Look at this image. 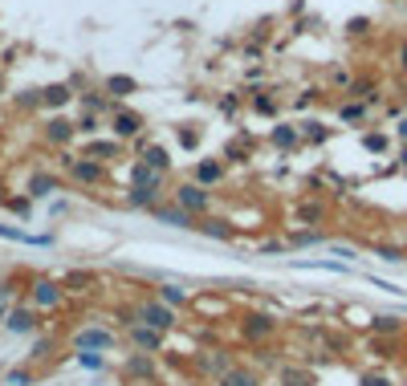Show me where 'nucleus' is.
Returning <instances> with one entry per match:
<instances>
[{
    "label": "nucleus",
    "instance_id": "obj_32",
    "mask_svg": "<svg viewBox=\"0 0 407 386\" xmlns=\"http://www.w3.org/2000/svg\"><path fill=\"white\" fill-rule=\"evenodd\" d=\"M94 272H86V268H74V272H65L61 277V285H65V293H90L94 289Z\"/></svg>",
    "mask_w": 407,
    "mask_h": 386
},
{
    "label": "nucleus",
    "instance_id": "obj_15",
    "mask_svg": "<svg viewBox=\"0 0 407 386\" xmlns=\"http://www.w3.org/2000/svg\"><path fill=\"white\" fill-rule=\"evenodd\" d=\"M41 134H45L49 147H70V142L78 138V127H74V122H70L65 114H53V118L45 122V130H41Z\"/></svg>",
    "mask_w": 407,
    "mask_h": 386
},
{
    "label": "nucleus",
    "instance_id": "obj_7",
    "mask_svg": "<svg viewBox=\"0 0 407 386\" xmlns=\"http://www.w3.org/2000/svg\"><path fill=\"white\" fill-rule=\"evenodd\" d=\"M70 342H74V354H106V350H114L118 334L106 325H82V330H74Z\"/></svg>",
    "mask_w": 407,
    "mask_h": 386
},
{
    "label": "nucleus",
    "instance_id": "obj_39",
    "mask_svg": "<svg viewBox=\"0 0 407 386\" xmlns=\"http://www.w3.org/2000/svg\"><path fill=\"white\" fill-rule=\"evenodd\" d=\"M314 244H322V232H317V228H310V232H293V236L285 240V253H289V248H314Z\"/></svg>",
    "mask_w": 407,
    "mask_h": 386
},
{
    "label": "nucleus",
    "instance_id": "obj_43",
    "mask_svg": "<svg viewBox=\"0 0 407 386\" xmlns=\"http://www.w3.org/2000/svg\"><path fill=\"white\" fill-rule=\"evenodd\" d=\"M17 110H41V89H21L17 94Z\"/></svg>",
    "mask_w": 407,
    "mask_h": 386
},
{
    "label": "nucleus",
    "instance_id": "obj_5",
    "mask_svg": "<svg viewBox=\"0 0 407 386\" xmlns=\"http://www.w3.org/2000/svg\"><path fill=\"white\" fill-rule=\"evenodd\" d=\"M138 325H151L159 334H171V330H180V309L163 305L159 297H143L138 301Z\"/></svg>",
    "mask_w": 407,
    "mask_h": 386
},
{
    "label": "nucleus",
    "instance_id": "obj_11",
    "mask_svg": "<svg viewBox=\"0 0 407 386\" xmlns=\"http://www.w3.org/2000/svg\"><path fill=\"white\" fill-rule=\"evenodd\" d=\"M228 175V163L220 155H204V159H196V167H191V183H200V187H220Z\"/></svg>",
    "mask_w": 407,
    "mask_h": 386
},
{
    "label": "nucleus",
    "instance_id": "obj_31",
    "mask_svg": "<svg viewBox=\"0 0 407 386\" xmlns=\"http://www.w3.org/2000/svg\"><path fill=\"white\" fill-rule=\"evenodd\" d=\"M326 215H330V208H326L322 200H302V208H298V224L317 228V224H326Z\"/></svg>",
    "mask_w": 407,
    "mask_h": 386
},
{
    "label": "nucleus",
    "instance_id": "obj_51",
    "mask_svg": "<svg viewBox=\"0 0 407 386\" xmlns=\"http://www.w3.org/2000/svg\"><path fill=\"white\" fill-rule=\"evenodd\" d=\"M395 134H399V138H404V142H407V114H404V118H399V122H395Z\"/></svg>",
    "mask_w": 407,
    "mask_h": 386
},
{
    "label": "nucleus",
    "instance_id": "obj_13",
    "mask_svg": "<svg viewBox=\"0 0 407 386\" xmlns=\"http://www.w3.org/2000/svg\"><path fill=\"white\" fill-rule=\"evenodd\" d=\"M127 342L135 345L138 354H163V350H167V334H159V330H151V325H131V330H127Z\"/></svg>",
    "mask_w": 407,
    "mask_h": 386
},
{
    "label": "nucleus",
    "instance_id": "obj_53",
    "mask_svg": "<svg viewBox=\"0 0 407 386\" xmlns=\"http://www.w3.org/2000/svg\"><path fill=\"white\" fill-rule=\"evenodd\" d=\"M4 317H8V305L0 301V330H4Z\"/></svg>",
    "mask_w": 407,
    "mask_h": 386
},
{
    "label": "nucleus",
    "instance_id": "obj_16",
    "mask_svg": "<svg viewBox=\"0 0 407 386\" xmlns=\"http://www.w3.org/2000/svg\"><path fill=\"white\" fill-rule=\"evenodd\" d=\"M78 94L70 82H53V86H41V110H53V114H61L70 102H74Z\"/></svg>",
    "mask_w": 407,
    "mask_h": 386
},
{
    "label": "nucleus",
    "instance_id": "obj_28",
    "mask_svg": "<svg viewBox=\"0 0 407 386\" xmlns=\"http://www.w3.org/2000/svg\"><path fill=\"white\" fill-rule=\"evenodd\" d=\"M102 89H106V94H110L114 102H123V98H131V94L138 89V82L131 78V74H110V78L102 82Z\"/></svg>",
    "mask_w": 407,
    "mask_h": 386
},
{
    "label": "nucleus",
    "instance_id": "obj_2",
    "mask_svg": "<svg viewBox=\"0 0 407 386\" xmlns=\"http://www.w3.org/2000/svg\"><path fill=\"white\" fill-rule=\"evenodd\" d=\"M171 204H176V208H183L191 219H204V215L216 212V200H212V191H208V187H200V183H191V179H183L180 187L171 191Z\"/></svg>",
    "mask_w": 407,
    "mask_h": 386
},
{
    "label": "nucleus",
    "instance_id": "obj_8",
    "mask_svg": "<svg viewBox=\"0 0 407 386\" xmlns=\"http://www.w3.org/2000/svg\"><path fill=\"white\" fill-rule=\"evenodd\" d=\"M236 362H232V354L228 350H200V354H191V370L204 378V383H216L225 370H232Z\"/></svg>",
    "mask_w": 407,
    "mask_h": 386
},
{
    "label": "nucleus",
    "instance_id": "obj_45",
    "mask_svg": "<svg viewBox=\"0 0 407 386\" xmlns=\"http://www.w3.org/2000/svg\"><path fill=\"white\" fill-rule=\"evenodd\" d=\"M33 383H37V374H33V370H25V366L8 370V378H4V386H33Z\"/></svg>",
    "mask_w": 407,
    "mask_h": 386
},
{
    "label": "nucleus",
    "instance_id": "obj_19",
    "mask_svg": "<svg viewBox=\"0 0 407 386\" xmlns=\"http://www.w3.org/2000/svg\"><path fill=\"white\" fill-rule=\"evenodd\" d=\"M25 191H29V200H49L53 191H61V179L53 171H33L29 183H25Z\"/></svg>",
    "mask_w": 407,
    "mask_h": 386
},
{
    "label": "nucleus",
    "instance_id": "obj_24",
    "mask_svg": "<svg viewBox=\"0 0 407 386\" xmlns=\"http://www.w3.org/2000/svg\"><path fill=\"white\" fill-rule=\"evenodd\" d=\"M187 309H191V313H200V317H220V313H228V301L216 297V293H200V297H191Z\"/></svg>",
    "mask_w": 407,
    "mask_h": 386
},
{
    "label": "nucleus",
    "instance_id": "obj_37",
    "mask_svg": "<svg viewBox=\"0 0 407 386\" xmlns=\"http://www.w3.org/2000/svg\"><path fill=\"white\" fill-rule=\"evenodd\" d=\"M281 386H314V374L302 366H281Z\"/></svg>",
    "mask_w": 407,
    "mask_h": 386
},
{
    "label": "nucleus",
    "instance_id": "obj_38",
    "mask_svg": "<svg viewBox=\"0 0 407 386\" xmlns=\"http://www.w3.org/2000/svg\"><path fill=\"white\" fill-rule=\"evenodd\" d=\"M0 204H4L12 215H21V219L33 215V200H29V195H0Z\"/></svg>",
    "mask_w": 407,
    "mask_h": 386
},
{
    "label": "nucleus",
    "instance_id": "obj_49",
    "mask_svg": "<svg viewBox=\"0 0 407 386\" xmlns=\"http://www.w3.org/2000/svg\"><path fill=\"white\" fill-rule=\"evenodd\" d=\"M346 33H351V37H366V33H371V21H366V17H355V21H346Z\"/></svg>",
    "mask_w": 407,
    "mask_h": 386
},
{
    "label": "nucleus",
    "instance_id": "obj_10",
    "mask_svg": "<svg viewBox=\"0 0 407 386\" xmlns=\"http://www.w3.org/2000/svg\"><path fill=\"white\" fill-rule=\"evenodd\" d=\"M143 130H147V118H143L138 110H131V106L118 102V110L110 114V134H114L118 142H131V138H138Z\"/></svg>",
    "mask_w": 407,
    "mask_h": 386
},
{
    "label": "nucleus",
    "instance_id": "obj_3",
    "mask_svg": "<svg viewBox=\"0 0 407 386\" xmlns=\"http://www.w3.org/2000/svg\"><path fill=\"white\" fill-rule=\"evenodd\" d=\"M61 171L70 175L78 187H102L106 183V163L86 159V155H74V151H61Z\"/></svg>",
    "mask_w": 407,
    "mask_h": 386
},
{
    "label": "nucleus",
    "instance_id": "obj_25",
    "mask_svg": "<svg viewBox=\"0 0 407 386\" xmlns=\"http://www.w3.org/2000/svg\"><path fill=\"white\" fill-rule=\"evenodd\" d=\"M371 334H375V338H399V334H404V317H395V313H375V317H371Z\"/></svg>",
    "mask_w": 407,
    "mask_h": 386
},
{
    "label": "nucleus",
    "instance_id": "obj_6",
    "mask_svg": "<svg viewBox=\"0 0 407 386\" xmlns=\"http://www.w3.org/2000/svg\"><path fill=\"white\" fill-rule=\"evenodd\" d=\"M118 378L123 383H143L151 386L155 378H159V354H127L123 362H118Z\"/></svg>",
    "mask_w": 407,
    "mask_h": 386
},
{
    "label": "nucleus",
    "instance_id": "obj_34",
    "mask_svg": "<svg viewBox=\"0 0 407 386\" xmlns=\"http://www.w3.org/2000/svg\"><path fill=\"white\" fill-rule=\"evenodd\" d=\"M298 130H302V142H326L330 138V127L326 122H317V118H306V122H298Z\"/></svg>",
    "mask_w": 407,
    "mask_h": 386
},
{
    "label": "nucleus",
    "instance_id": "obj_18",
    "mask_svg": "<svg viewBox=\"0 0 407 386\" xmlns=\"http://www.w3.org/2000/svg\"><path fill=\"white\" fill-rule=\"evenodd\" d=\"M212 386H265V378H261V370H253V366H232V370H225L220 378Z\"/></svg>",
    "mask_w": 407,
    "mask_h": 386
},
{
    "label": "nucleus",
    "instance_id": "obj_52",
    "mask_svg": "<svg viewBox=\"0 0 407 386\" xmlns=\"http://www.w3.org/2000/svg\"><path fill=\"white\" fill-rule=\"evenodd\" d=\"M399 69H404V74H407V41L399 45Z\"/></svg>",
    "mask_w": 407,
    "mask_h": 386
},
{
    "label": "nucleus",
    "instance_id": "obj_46",
    "mask_svg": "<svg viewBox=\"0 0 407 386\" xmlns=\"http://www.w3.org/2000/svg\"><path fill=\"white\" fill-rule=\"evenodd\" d=\"M74 127H78V134H86V138H94V134H98V114H90V110H86V114H82V118H78Z\"/></svg>",
    "mask_w": 407,
    "mask_h": 386
},
{
    "label": "nucleus",
    "instance_id": "obj_47",
    "mask_svg": "<svg viewBox=\"0 0 407 386\" xmlns=\"http://www.w3.org/2000/svg\"><path fill=\"white\" fill-rule=\"evenodd\" d=\"M78 366L82 370H106V358L102 354H78Z\"/></svg>",
    "mask_w": 407,
    "mask_h": 386
},
{
    "label": "nucleus",
    "instance_id": "obj_35",
    "mask_svg": "<svg viewBox=\"0 0 407 386\" xmlns=\"http://www.w3.org/2000/svg\"><path fill=\"white\" fill-rule=\"evenodd\" d=\"M176 138H180L183 151H200V142H204V134H200V127H196V122H183V127H176Z\"/></svg>",
    "mask_w": 407,
    "mask_h": 386
},
{
    "label": "nucleus",
    "instance_id": "obj_48",
    "mask_svg": "<svg viewBox=\"0 0 407 386\" xmlns=\"http://www.w3.org/2000/svg\"><path fill=\"white\" fill-rule=\"evenodd\" d=\"M33 362H45V358H53V338H41V342L33 345V354H29Z\"/></svg>",
    "mask_w": 407,
    "mask_h": 386
},
{
    "label": "nucleus",
    "instance_id": "obj_33",
    "mask_svg": "<svg viewBox=\"0 0 407 386\" xmlns=\"http://www.w3.org/2000/svg\"><path fill=\"white\" fill-rule=\"evenodd\" d=\"M0 236H4V240H17V244H37V248H49V244H53V236H29L25 228H8V224H0Z\"/></svg>",
    "mask_w": 407,
    "mask_h": 386
},
{
    "label": "nucleus",
    "instance_id": "obj_30",
    "mask_svg": "<svg viewBox=\"0 0 407 386\" xmlns=\"http://www.w3.org/2000/svg\"><path fill=\"white\" fill-rule=\"evenodd\" d=\"M138 163H147V167H155V171L167 175V171H171V151H167L163 142H151V147L138 155Z\"/></svg>",
    "mask_w": 407,
    "mask_h": 386
},
{
    "label": "nucleus",
    "instance_id": "obj_22",
    "mask_svg": "<svg viewBox=\"0 0 407 386\" xmlns=\"http://www.w3.org/2000/svg\"><path fill=\"white\" fill-rule=\"evenodd\" d=\"M269 142L277 151H298L302 147V130H298V122H277L269 130Z\"/></svg>",
    "mask_w": 407,
    "mask_h": 386
},
{
    "label": "nucleus",
    "instance_id": "obj_4",
    "mask_svg": "<svg viewBox=\"0 0 407 386\" xmlns=\"http://www.w3.org/2000/svg\"><path fill=\"white\" fill-rule=\"evenodd\" d=\"M25 301H29L33 309H41V313H53V309L65 305V285H61L57 277H33L29 289H25Z\"/></svg>",
    "mask_w": 407,
    "mask_h": 386
},
{
    "label": "nucleus",
    "instance_id": "obj_17",
    "mask_svg": "<svg viewBox=\"0 0 407 386\" xmlns=\"http://www.w3.org/2000/svg\"><path fill=\"white\" fill-rule=\"evenodd\" d=\"M151 219L163 224V228H187V232L196 228V219L183 212V208H176V204H155V208H151Z\"/></svg>",
    "mask_w": 407,
    "mask_h": 386
},
{
    "label": "nucleus",
    "instance_id": "obj_44",
    "mask_svg": "<svg viewBox=\"0 0 407 386\" xmlns=\"http://www.w3.org/2000/svg\"><path fill=\"white\" fill-rule=\"evenodd\" d=\"M240 98H244V94H225V98L216 102V110H220L225 118H236V114H240Z\"/></svg>",
    "mask_w": 407,
    "mask_h": 386
},
{
    "label": "nucleus",
    "instance_id": "obj_21",
    "mask_svg": "<svg viewBox=\"0 0 407 386\" xmlns=\"http://www.w3.org/2000/svg\"><path fill=\"white\" fill-rule=\"evenodd\" d=\"M155 297L163 301V305H171V309H183V305H191V289H183V285H176V281H159L155 285Z\"/></svg>",
    "mask_w": 407,
    "mask_h": 386
},
{
    "label": "nucleus",
    "instance_id": "obj_12",
    "mask_svg": "<svg viewBox=\"0 0 407 386\" xmlns=\"http://www.w3.org/2000/svg\"><path fill=\"white\" fill-rule=\"evenodd\" d=\"M82 155L86 159H98V163H118V159H127V142H118V138H86V147H82Z\"/></svg>",
    "mask_w": 407,
    "mask_h": 386
},
{
    "label": "nucleus",
    "instance_id": "obj_29",
    "mask_svg": "<svg viewBox=\"0 0 407 386\" xmlns=\"http://www.w3.org/2000/svg\"><path fill=\"white\" fill-rule=\"evenodd\" d=\"M249 110H253L257 118H277L281 102H277L273 94H265V89H253V94H249Z\"/></svg>",
    "mask_w": 407,
    "mask_h": 386
},
{
    "label": "nucleus",
    "instance_id": "obj_26",
    "mask_svg": "<svg viewBox=\"0 0 407 386\" xmlns=\"http://www.w3.org/2000/svg\"><path fill=\"white\" fill-rule=\"evenodd\" d=\"M78 98H82V106H86L90 114H114V110H118V102H114L106 89H102V94H98V89H82Z\"/></svg>",
    "mask_w": 407,
    "mask_h": 386
},
{
    "label": "nucleus",
    "instance_id": "obj_56",
    "mask_svg": "<svg viewBox=\"0 0 407 386\" xmlns=\"http://www.w3.org/2000/svg\"><path fill=\"white\" fill-rule=\"evenodd\" d=\"M123 386H143V383H123Z\"/></svg>",
    "mask_w": 407,
    "mask_h": 386
},
{
    "label": "nucleus",
    "instance_id": "obj_36",
    "mask_svg": "<svg viewBox=\"0 0 407 386\" xmlns=\"http://www.w3.org/2000/svg\"><path fill=\"white\" fill-rule=\"evenodd\" d=\"M387 147H391V138H387L383 130H366V134H362V151H366V155H387Z\"/></svg>",
    "mask_w": 407,
    "mask_h": 386
},
{
    "label": "nucleus",
    "instance_id": "obj_1",
    "mask_svg": "<svg viewBox=\"0 0 407 386\" xmlns=\"http://www.w3.org/2000/svg\"><path fill=\"white\" fill-rule=\"evenodd\" d=\"M281 334V317L269 309H244L236 317V338L244 345H269Z\"/></svg>",
    "mask_w": 407,
    "mask_h": 386
},
{
    "label": "nucleus",
    "instance_id": "obj_41",
    "mask_svg": "<svg viewBox=\"0 0 407 386\" xmlns=\"http://www.w3.org/2000/svg\"><path fill=\"white\" fill-rule=\"evenodd\" d=\"M375 257L387 260V264H399V260H407V248H399V244H379V248H375Z\"/></svg>",
    "mask_w": 407,
    "mask_h": 386
},
{
    "label": "nucleus",
    "instance_id": "obj_20",
    "mask_svg": "<svg viewBox=\"0 0 407 386\" xmlns=\"http://www.w3.org/2000/svg\"><path fill=\"white\" fill-rule=\"evenodd\" d=\"M196 232L200 236H208V240H232V219H225V215H204V219H196Z\"/></svg>",
    "mask_w": 407,
    "mask_h": 386
},
{
    "label": "nucleus",
    "instance_id": "obj_23",
    "mask_svg": "<svg viewBox=\"0 0 407 386\" xmlns=\"http://www.w3.org/2000/svg\"><path fill=\"white\" fill-rule=\"evenodd\" d=\"M253 147H257V142H253V134H249V130H240L232 142H225V159H228V163H249V159H253Z\"/></svg>",
    "mask_w": 407,
    "mask_h": 386
},
{
    "label": "nucleus",
    "instance_id": "obj_40",
    "mask_svg": "<svg viewBox=\"0 0 407 386\" xmlns=\"http://www.w3.org/2000/svg\"><path fill=\"white\" fill-rule=\"evenodd\" d=\"M338 118L342 122H366V102H359V98L355 102H342L338 106Z\"/></svg>",
    "mask_w": 407,
    "mask_h": 386
},
{
    "label": "nucleus",
    "instance_id": "obj_54",
    "mask_svg": "<svg viewBox=\"0 0 407 386\" xmlns=\"http://www.w3.org/2000/svg\"><path fill=\"white\" fill-rule=\"evenodd\" d=\"M399 163H404V167H407V142H404V147H399Z\"/></svg>",
    "mask_w": 407,
    "mask_h": 386
},
{
    "label": "nucleus",
    "instance_id": "obj_9",
    "mask_svg": "<svg viewBox=\"0 0 407 386\" xmlns=\"http://www.w3.org/2000/svg\"><path fill=\"white\" fill-rule=\"evenodd\" d=\"M4 330H8V334H17V338L37 334V330H41V309H33L29 301H17V305L8 309V317H4Z\"/></svg>",
    "mask_w": 407,
    "mask_h": 386
},
{
    "label": "nucleus",
    "instance_id": "obj_50",
    "mask_svg": "<svg viewBox=\"0 0 407 386\" xmlns=\"http://www.w3.org/2000/svg\"><path fill=\"white\" fill-rule=\"evenodd\" d=\"M330 253H334V257H342V260H355V257H359V253H355V248H346V244H334Z\"/></svg>",
    "mask_w": 407,
    "mask_h": 386
},
{
    "label": "nucleus",
    "instance_id": "obj_55",
    "mask_svg": "<svg viewBox=\"0 0 407 386\" xmlns=\"http://www.w3.org/2000/svg\"><path fill=\"white\" fill-rule=\"evenodd\" d=\"M4 89H8V82H4V74H0V98H4Z\"/></svg>",
    "mask_w": 407,
    "mask_h": 386
},
{
    "label": "nucleus",
    "instance_id": "obj_42",
    "mask_svg": "<svg viewBox=\"0 0 407 386\" xmlns=\"http://www.w3.org/2000/svg\"><path fill=\"white\" fill-rule=\"evenodd\" d=\"M359 386H395V378H391V374H383V370H362Z\"/></svg>",
    "mask_w": 407,
    "mask_h": 386
},
{
    "label": "nucleus",
    "instance_id": "obj_14",
    "mask_svg": "<svg viewBox=\"0 0 407 386\" xmlns=\"http://www.w3.org/2000/svg\"><path fill=\"white\" fill-rule=\"evenodd\" d=\"M127 187H147V191H167V175L155 171V167H147V163H131L127 167Z\"/></svg>",
    "mask_w": 407,
    "mask_h": 386
},
{
    "label": "nucleus",
    "instance_id": "obj_27",
    "mask_svg": "<svg viewBox=\"0 0 407 386\" xmlns=\"http://www.w3.org/2000/svg\"><path fill=\"white\" fill-rule=\"evenodd\" d=\"M127 208H135V212H151L155 204H163V191H147V187H127Z\"/></svg>",
    "mask_w": 407,
    "mask_h": 386
}]
</instances>
